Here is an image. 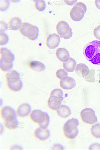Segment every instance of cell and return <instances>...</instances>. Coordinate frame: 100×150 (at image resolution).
Returning a JSON list of instances; mask_svg holds the SVG:
<instances>
[{"label": "cell", "mask_w": 100, "mask_h": 150, "mask_svg": "<svg viewBox=\"0 0 100 150\" xmlns=\"http://www.w3.org/2000/svg\"><path fill=\"white\" fill-rule=\"evenodd\" d=\"M90 150H100V144L96 143L92 144L89 148Z\"/></svg>", "instance_id": "1f68e13d"}, {"label": "cell", "mask_w": 100, "mask_h": 150, "mask_svg": "<svg viewBox=\"0 0 100 150\" xmlns=\"http://www.w3.org/2000/svg\"><path fill=\"white\" fill-rule=\"evenodd\" d=\"M77 65V62L75 59L70 58L69 60L63 64V68L67 72H72L75 69Z\"/></svg>", "instance_id": "44dd1931"}, {"label": "cell", "mask_w": 100, "mask_h": 150, "mask_svg": "<svg viewBox=\"0 0 100 150\" xmlns=\"http://www.w3.org/2000/svg\"><path fill=\"white\" fill-rule=\"evenodd\" d=\"M9 38L6 33H1L0 34V45H4L8 42Z\"/></svg>", "instance_id": "484cf974"}, {"label": "cell", "mask_w": 100, "mask_h": 150, "mask_svg": "<svg viewBox=\"0 0 100 150\" xmlns=\"http://www.w3.org/2000/svg\"><path fill=\"white\" fill-rule=\"evenodd\" d=\"M1 26H2V27H1V33H2V32H3L5 30H6L7 29L8 25L3 21H1Z\"/></svg>", "instance_id": "d6a6232c"}, {"label": "cell", "mask_w": 100, "mask_h": 150, "mask_svg": "<svg viewBox=\"0 0 100 150\" xmlns=\"http://www.w3.org/2000/svg\"><path fill=\"white\" fill-rule=\"evenodd\" d=\"M1 116L4 120H5L11 117H17V114L14 109L9 106H5L1 110Z\"/></svg>", "instance_id": "2e32d148"}, {"label": "cell", "mask_w": 100, "mask_h": 150, "mask_svg": "<svg viewBox=\"0 0 100 150\" xmlns=\"http://www.w3.org/2000/svg\"><path fill=\"white\" fill-rule=\"evenodd\" d=\"M57 112L60 117L66 118L71 115V110L69 107L66 105H62L61 106L59 109L57 110Z\"/></svg>", "instance_id": "d6986e66"}, {"label": "cell", "mask_w": 100, "mask_h": 150, "mask_svg": "<svg viewBox=\"0 0 100 150\" xmlns=\"http://www.w3.org/2000/svg\"><path fill=\"white\" fill-rule=\"evenodd\" d=\"M60 86L64 90L72 89L76 86V81L72 77L66 76L61 79Z\"/></svg>", "instance_id": "9c48e42d"}, {"label": "cell", "mask_w": 100, "mask_h": 150, "mask_svg": "<svg viewBox=\"0 0 100 150\" xmlns=\"http://www.w3.org/2000/svg\"><path fill=\"white\" fill-rule=\"evenodd\" d=\"M22 21L18 17H14L11 18L8 22V28L12 30H18L20 28Z\"/></svg>", "instance_id": "ac0fdd59"}, {"label": "cell", "mask_w": 100, "mask_h": 150, "mask_svg": "<svg viewBox=\"0 0 100 150\" xmlns=\"http://www.w3.org/2000/svg\"><path fill=\"white\" fill-rule=\"evenodd\" d=\"M61 42V38L56 33L50 34L46 40V45L49 48L54 49L58 46Z\"/></svg>", "instance_id": "30bf717a"}, {"label": "cell", "mask_w": 100, "mask_h": 150, "mask_svg": "<svg viewBox=\"0 0 100 150\" xmlns=\"http://www.w3.org/2000/svg\"><path fill=\"white\" fill-rule=\"evenodd\" d=\"M13 62L7 63L1 60L0 61V67L2 71H9L13 68Z\"/></svg>", "instance_id": "7402d4cb"}, {"label": "cell", "mask_w": 100, "mask_h": 150, "mask_svg": "<svg viewBox=\"0 0 100 150\" xmlns=\"http://www.w3.org/2000/svg\"><path fill=\"white\" fill-rule=\"evenodd\" d=\"M4 124L6 127L9 129H15L19 127V121L17 117H12L4 120Z\"/></svg>", "instance_id": "e0dca14e"}, {"label": "cell", "mask_w": 100, "mask_h": 150, "mask_svg": "<svg viewBox=\"0 0 100 150\" xmlns=\"http://www.w3.org/2000/svg\"><path fill=\"white\" fill-rule=\"evenodd\" d=\"M87 10V6L84 4L82 2L77 3L70 10V18L74 21H80L84 17Z\"/></svg>", "instance_id": "277c9868"}, {"label": "cell", "mask_w": 100, "mask_h": 150, "mask_svg": "<svg viewBox=\"0 0 100 150\" xmlns=\"http://www.w3.org/2000/svg\"><path fill=\"white\" fill-rule=\"evenodd\" d=\"M49 117L48 114L46 115V117L45 120L42 123L40 124H39V126L40 127L44 129H46L48 127L49 125Z\"/></svg>", "instance_id": "f1b7e54d"}, {"label": "cell", "mask_w": 100, "mask_h": 150, "mask_svg": "<svg viewBox=\"0 0 100 150\" xmlns=\"http://www.w3.org/2000/svg\"><path fill=\"white\" fill-rule=\"evenodd\" d=\"M1 2L2 3V4H1V11H5L9 6V2L8 1H1Z\"/></svg>", "instance_id": "f546056e"}, {"label": "cell", "mask_w": 100, "mask_h": 150, "mask_svg": "<svg viewBox=\"0 0 100 150\" xmlns=\"http://www.w3.org/2000/svg\"><path fill=\"white\" fill-rule=\"evenodd\" d=\"M77 1H65V2L68 5L72 6L74 5L75 3L77 2Z\"/></svg>", "instance_id": "836d02e7"}, {"label": "cell", "mask_w": 100, "mask_h": 150, "mask_svg": "<svg viewBox=\"0 0 100 150\" xmlns=\"http://www.w3.org/2000/svg\"><path fill=\"white\" fill-rule=\"evenodd\" d=\"M56 55L58 59L63 63L67 62L70 58L69 52L64 48L58 49L56 51Z\"/></svg>", "instance_id": "5bb4252c"}, {"label": "cell", "mask_w": 100, "mask_h": 150, "mask_svg": "<svg viewBox=\"0 0 100 150\" xmlns=\"http://www.w3.org/2000/svg\"><path fill=\"white\" fill-rule=\"evenodd\" d=\"M83 70L89 71V68L86 65L83 64H79L75 68V71L79 76H81L82 74Z\"/></svg>", "instance_id": "cb8c5ba5"}, {"label": "cell", "mask_w": 100, "mask_h": 150, "mask_svg": "<svg viewBox=\"0 0 100 150\" xmlns=\"http://www.w3.org/2000/svg\"><path fill=\"white\" fill-rule=\"evenodd\" d=\"M80 116L82 121L86 124L93 125L98 122L95 111L90 108H86L82 110Z\"/></svg>", "instance_id": "8992f818"}, {"label": "cell", "mask_w": 100, "mask_h": 150, "mask_svg": "<svg viewBox=\"0 0 100 150\" xmlns=\"http://www.w3.org/2000/svg\"><path fill=\"white\" fill-rule=\"evenodd\" d=\"M20 31L23 36L31 40H35L39 37V29L38 27L27 22L22 23Z\"/></svg>", "instance_id": "3957f363"}, {"label": "cell", "mask_w": 100, "mask_h": 150, "mask_svg": "<svg viewBox=\"0 0 100 150\" xmlns=\"http://www.w3.org/2000/svg\"><path fill=\"white\" fill-rule=\"evenodd\" d=\"M91 132L94 137L100 138V124H96L92 126Z\"/></svg>", "instance_id": "603a6c76"}, {"label": "cell", "mask_w": 100, "mask_h": 150, "mask_svg": "<svg viewBox=\"0 0 100 150\" xmlns=\"http://www.w3.org/2000/svg\"><path fill=\"white\" fill-rule=\"evenodd\" d=\"M63 98H60L56 96H50L48 100L49 108L51 110H57L61 105L62 102Z\"/></svg>", "instance_id": "8fae6325"}, {"label": "cell", "mask_w": 100, "mask_h": 150, "mask_svg": "<svg viewBox=\"0 0 100 150\" xmlns=\"http://www.w3.org/2000/svg\"><path fill=\"white\" fill-rule=\"evenodd\" d=\"M50 96H56L60 98H63V93L62 90L61 89L56 88L51 92Z\"/></svg>", "instance_id": "83f0119b"}, {"label": "cell", "mask_w": 100, "mask_h": 150, "mask_svg": "<svg viewBox=\"0 0 100 150\" xmlns=\"http://www.w3.org/2000/svg\"><path fill=\"white\" fill-rule=\"evenodd\" d=\"M86 59L96 65H100V41L95 40L87 44L84 48Z\"/></svg>", "instance_id": "6da1fadb"}, {"label": "cell", "mask_w": 100, "mask_h": 150, "mask_svg": "<svg viewBox=\"0 0 100 150\" xmlns=\"http://www.w3.org/2000/svg\"><path fill=\"white\" fill-rule=\"evenodd\" d=\"M35 6L36 8L40 11H44L46 8L45 2L42 0L35 1Z\"/></svg>", "instance_id": "d4e9b609"}, {"label": "cell", "mask_w": 100, "mask_h": 150, "mask_svg": "<svg viewBox=\"0 0 100 150\" xmlns=\"http://www.w3.org/2000/svg\"><path fill=\"white\" fill-rule=\"evenodd\" d=\"M56 29L60 37L65 40H68L72 37V29L66 22L61 21L58 22L56 26Z\"/></svg>", "instance_id": "5b68a950"}, {"label": "cell", "mask_w": 100, "mask_h": 150, "mask_svg": "<svg viewBox=\"0 0 100 150\" xmlns=\"http://www.w3.org/2000/svg\"><path fill=\"white\" fill-rule=\"evenodd\" d=\"M79 122L76 118H72L67 121L63 127L64 134L68 139H74L79 134L77 127Z\"/></svg>", "instance_id": "7a4b0ae2"}, {"label": "cell", "mask_w": 100, "mask_h": 150, "mask_svg": "<svg viewBox=\"0 0 100 150\" xmlns=\"http://www.w3.org/2000/svg\"><path fill=\"white\" fill-rule=\"evenodd\" d=\"M1 60L7 63H12L15 60V56L6 48H1Z\"/></svg>", "instance_id": "7c38bea8"}, {"label": "cell", "mask_w": 100, "mask_h": 150, "mask_svg": "<svg viewBox=\"0 0 100 150\" xmlns=\"http://www.w3.org/2000/svg\"><path fill=\"white\" fill-rule=\"evenodd\" d=\"M95 4L97 8L100 9V0H96L95 1Z\"/></svg>", "instance_id": "e575fe53"}, {"label": "cell", "mask_w": 100, "mask_h": 150, "mask_svg": "<svg viewBox=\"0 0 100 150\" xmlns=\"http://www.w3.org/2000/svg\"><path fill=\"white\" fill-rule=\"evenodd\" d=\"M31 110L30 105L27 103H24L18 107L17 110V113L20 117H24L30 114Z\"/></svg>", "instance_id": "9a60e30c"}, {"label": "cell", "mask_w": 100, "mask_h": 150, "mask_svg": "<svg viewBox=\"0 0 100 150\" xmlns=\"http://www.w3.org/2000/svg\"><path fill=\"white\" fill-rule=\"evenodd\" d=\"M56 77L58 79H61L63 77H66L68 75V73L64 69H60L58 70L56 73Z\"/></svg>", "instance_id": "4316f807"}, {"label": "cell", "mask_w": 100, "mask_h": 150, "mask_svg": "<svg viewBox=\"0 0 100 150\" xmlns=\"http://www.w3.org/2000/svg\"><path fill=\"white\" fill-rule=\"evenodd\" d=\"M34 135L39 140L42 141H46L50 137V132L47 129H44L40 127L35 130Z\"/></svg>", "instance_id": "4fadbf2b"}, {"label": "cell", "mask_w": 100, "mask_h": 150, "mask_svg": "<svg viewBox=\"0 0 100 150\" xmlns=\"http://www.w3.org/2000/svg\"><path fill=\"white\" fill-rule=\"evenodd\" d=\"M29 66L31 69L37 72L44 71L46 69L44 64L39 61H31L29 63Z\"/></svg>", "instance_id": "ffe728a7"}, {"label": "cell", "mask_w": 100, "mask_h": 150, "mask_svg": "<svg viewBox=\"0 0 100 150\" xmlns=\"http://www.w3.org/2000/svg\"><path fill=\"white\" fill-rule=\"evenodd\" d=\"M17 146H14L13 148H12V149H22L23 148H21V147H18H18H17Z\"/></svg>", "instance_id": "d590c367"}, {"label": "cell", "mask_w": 100, "mask_h": 150, "mask_svg": "<svg viewBox=\"0 0 100 150\" xmlns=\"http://www.w3.org/2000/svg\"><path fill=\"white\" fill-rule=\"evenodd\" d=\"M94 36L98 40H100V25L97 27L93 31Z\"/></svg>", "instance_id": "4dcf8cb0"}, {"label": "cell", "mask_w": 100, "mask_h": 150, "mask_svg": "<svg viewBox=\"0 0 100 150\" xmlns=\"http://www.w3.org/2000/svg\"><path fill=\"white\" fill-rule=\"evenodd\" d=\"M8 88L12 91L18 92L22 89L23 82L20 80V76L6 79Z\"/></svg>", "instance_id": "52a82bcc"}, {"label": "cell", "mask_w": 100, "mask_h": 150, "mask_svg": "<svg viewBox=\"0 0 100 150\" xmlns=\"http://www.w3.org/2000/svg\"><path fill=\"white\" fill-rule=\"evenodd\" d=\"M47 114L41 110H35L31 112L30 117L33 122L39 125L44 121Z\"/></svg>", "instance_id": "ba28073f"}]
</instances>
